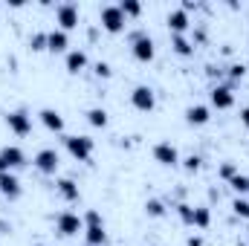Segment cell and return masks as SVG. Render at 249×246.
I'll list each match as a JSON object with an SVG mask.
<instances>
[{
    "label": "cell",
    "instance_id": "6da1fadb",
    "mask_svg": "<svg viewBox=\"0 0 249 246\" xmlns=\"http://www.w3.org/2000/svg\"><path fill=\"white\" fill-rule=\"evenodd\" d=\"M130 47H133V58L142 61V64L154 61V55H157V50H154V38H151L145 29L130 32Z\"/></svg>",
    "mask_w": 249,
    "mask_h": 246
},
{
    "label": "cell",
    "instance_id": "7a4b0ae2",
    "mask_svg": "<svg viewBox=\"0 0 249 246\" xmlns=\"http://www.w3.org/2000/svg\"><path fill=\"white\" fill-rule=\"evenodd\" d=\"M99 20H102V29L105 32H122L124 23H127V18L122 15V9H119V3H110V6H102V12H99Z\"/></svg>",
    "mask_w": 249,
    "mask_h": 246
},
{
    "label": "cell",
    "instance_id": "3957f363",
    "mask_svg": "<svg viewBox=\"0 0 249 246\" xmlns=\"http://www.w3.org/2000/svg\"><path fill=\"white\" fill-rule=\"evenodd\" d=\"M64 148L70 151L72 159L78 162H87L93 157V139L90 136H64Z\"/></svg>",
    "mask_w": 249,
    "mask_h": 246
},
{
    "label": "cell",
    "instance_id": "277c9868",
    "mask_svg": "<svg viewBox=\"0 0 249 246\" xmlns=\"http://www.w3.org/2000/svg\"><path fill=\"white\" fill-rule=\"evenodd\" d=\"M55 229H58V235H64V238H72V235L84 232V217L75 214V211H61L55 217Z\"/></svg>",
    "mask_w": 249,
    "mask_h": 246
},
{
    "label": "cell",
    "instance_id": "5b68a950",
    "mask_svg": "<svg viewBox=\"0 0 249 246\" xmlns=\"http://www.w3.org/2000/svg\"><path fill=\"white\" fill-rule=\"evenodd\" d=\"M130 105H133L139 113H151V110L157 107V96H154V90H151L148 84H139V87H133V93H130Z\"/></svg>",
    "mask_w": 249,
    "mask_h": 246
},
{
    "label": "cell",
    "instance_id": "8992f818",
    "mask_svg": "<svg viewBox=\"0 0 249 246\" xmlns=\"http://www.w3.org/2000/svg\"><path fill=\"white\" fill-rule=\"evenodd\" d=\"M32 165H35L41 174H55V171H58V165H61V157H58V151H55V148H41V151L35 154Z\"/></svg>",
    "mask_w": 249,
    "mask_h": 246
},
{
    "label": "cell",
    "instance_id": "52a82bcc",
    "mask_svg": "<svg viewBox=\"0 0 249 246\" xmlns=\"http://www.w3.org/2000/svg\"><path fill=\"white\" fill-rule=\"evenodd\" d=\"M23 165H26V154L18 145L0 148V171H15V168H23Z\"/></svg>",
    "mask_w": 249,
    "mask_h": 246
},
{
    "label": "cell",
    "instance_id": "ba28073f",
    "mask_svg": "<svg viewBox=\"0 0 249 246\" xmlns=\"http://www.w3.org/2000/svg\"><path fill=\"white\" fill-rule=\"evenodd\" d=\"M6 124H9V130L18 133V136H29V133H32V116H29L26 110H9V113H6Z\"/></svg>",
    "mask_w": 249,
    "mask_h": 246
},
{
    "label": "cell",
    "instance_id": "9c48e42d",
    "mask_svg": "<svg viewBox=\"0 0 249 246\" xmlns=\"http://www.w3.org/2000/svg\"><path fill=\"white\" fill-rule=\"evenodd\" d=\"M154 159L165 168H174V165H180V151L171 142H157L154 145Z\"/></svg>",
    "mask_w": 249,
    "mask_h": 246
},
{
    "label": "cell",
    "instance_id": "30bf717a",
    "mask_svg": "<svg viewBox=\"0 0 249 246\" xmlns=\"http://www.w3.org/2000/svg\"><path fill=\"white\" fill-rule=\"evenodd\" d=\"M55 20H58V26H61L64 32L75 29V26H78V6H75V3H61V6H55Z\"/></svg>",
    "mask_w": 249,
    "mask_h": 246
},
{
    "label": "cell",
    "instance_id": "8fae6325",
    "mask_svg": "<svg viewBox=\"0 0 249 246\" xmlns=\"http://www.w3.org/2000/svg\"><path fill=\"white\" fill-rule=\"evenodd\" d=\"M212 105L217 110H229L235 105V93H232V84H217L212 87Z\"/></svg>",
    "mask_w": 249,
    "mask_h": 246
},
{
    "label": "cell",
    "instance_id": "7c38bea8",
    "mask_svg": "<svg viewBox=\"0 0 249 246\" xmlns=\"http://www.w3.org/2000/svg\"><path fill=\"white\" fill-rule=\"evenodd\" d=\"M20 180L12 174V171H0V194L6 197V200H18L20 197Z\"/></svg>",
    "mask_w": 249,
    "mask_h": 246
},
{
    "label": "cell",
    "instance_id": "4fadbf2b",
    "mask_svg": "<svg viewBox=\"0 0 249 246\" xmlns=\"http://www.w3.org/2000/svg\"><path fill=\"white\" fill-rule=\"evenodd\" d=\"M165 23H168L171 35H186V29L191 26L188 12H183V9H171V12H168V18H165Z\"/></svg>",
    "mask_w": 249,
    "mask_h": 246
},
{
    "label": "cell",
    "instance_id": "5bb4252c",
    "mask_svg": "<svg viewBox=\"0 0 249 246\" xmlns=\"http://www.w3.org/2000/svg\"><path fill=\"white\" fill-rule=\"evenodd\" d=\"M41 124L47 127V130H53V133H64V116L58 110H53V107H44L41 113Z\"/></svg>",
    "mask_w": 249,
    "mask_h": 246
},
{
    "label": "cell",
    "instance_id": "9a60e30c",
    "mask_svg": "<svg viewBox=\"0 0 249 246\" xmlns=\"http://www.w3.org/2000/svg\"><path fill=\"white\" fill-rule=\"evenodd\" d=\"M67 47H70V35L64 29H50L47 32V50L50 53H67Z\"/></svg>",
    "mask_w": 249,
    "mask_h": 246
},
{
    "label": "cell",
    "instance_id": "2e32d148",
    "mask_svg": "<svg viewBox=\"0 0 249 246\" xmlns=\"http://www.w3.org/2000/svg\"><path fill=\"white\" fill-rule=\"evenodd\" d=\"M209 119H212V110H209L206 105H191V107L186 110V122L188 124H197V127H200V124H206Z\"/></svg>",
    "mask_w": 249,
    "mask_h": 246
},
{
    "label": "cell",
    "instance_id": "e0dca14e",
    "mask_svg": "<svg viewBox=\"0 0 249 246\" xmlns=\"http://www.w3.org/2000/svg\"><path fill=\"white\" fill-rule=\"evenodd\" d=\"M84 67H87V53H84V50H70V53H67V72L78 75Z\"/></svg>",
    "mask_w": 249,
    "mask_h": 246
},
{
    "label": "cell",
    "instance_id": "ac0fdd59",
    "mask_svg": "<svg viewBox=\"0 0 249 246\" xmlns=\"http://www.w3.org/2000/svg\"><path fill=\"white\" fill-rule=\"evenodd\" d=\"M55 191L61 194L64 200H70V203H75V200L81 197V191H78V185L72 183L70 177H64V180H58V183H55Z\"/></svg>",
    "mask_w": 249,
    "mask_h": 246
},
{
    "label": "cell",
    "instance_id": "d6986e66",
    "mask_svg": "<svg viewBox=\"0 0 249 246\" xmlns=\"http://www.w3.org/2000/svg\"><path fill=\"white\" fill-rule=\"evenodd\" d=\"M84 238H87V246H105L107 244L105 226H87V229H84Z\"/></svg>",
    "mask_w": 249,
    "mask_h": 246
},
{
    "label": "cell",
    "instance_id": "ffe728a7",
    "mask_svg": "<svg viewBox=\"0 0 249 246\" xmlns=\"http://www.w3.org/2000/svg\"><path fill=\"white\" fill-rule=\"evenodd\" d=\"M171 50H174L177 55H183V58L194 55V44L188 41L186 35H171Z\"/></svg>",
    "mask_w": 249,
    "mask_h": 246
},
{
    "label": "cell",
    "instance_id": "44dd1931",
    "mask_svg": "<svg viewBox=\"0 0 249 246\" xmlns=\"http://www.w3.org/2000/svg\"><path fill=\"white\" fill-rule=\"evenodd\" d=\"M191 226H197V229H209L212 226V211H209V206H194V223Z\"/></svg>",
    "mask_w": 249,
    "mask_h": 246
},
{
    "label": "cell",
    "instance_id": "7402d4cb",
    "mask_svg": "<svg viewBox=\"0 0 249 246\" xmlns=\"http://www.w3.org/2000/svg\"><path fill=\"white\" fill-rule=\"evenodd\" d=\"M87 122L93 124V127H105L107 124V110L105 107H90L87 110Z\"/></svg>",
    "mask_w": 249,
    "mask_h": 246
},
{
    "label": "cell",
    "instance_id": "603a6c76",
    "mask_svg": "<svg viewBox=\"0 0 249 246\" xmlns=\"http://www.w3.org/2000/svg\"><path fill=\"white\" fill-rule=\"evenodd\" d=\"M119 9H122L124 18H139V15H142V6H139L136 0H122V3H119Z\"/></svg>",
    "mask_w": 249,
    "mask_h": 246
},
{
    "label": "cell",
    "instance_id": "cb8c5ba5",
    "mask_svg": "<svg viewBox=\"0 0 249 246\" xmlns=\"http://www.w3.org/2000/svg\"><path fill=\"white\" fill-rule=\"evenodd\" d=\"M145 211H148V217H162L165 214V203L162 200H148L145 203Z\"/></svg>",
    "mask_w": 249,
    "mask_h": 246
},
{
    "label": "cell",
    "instance_id": "d4e9b609",
    "mask_svg": "<svg viewBox=\"0 0 249 246\" xmlns=\"http://www.w3.org/2000/svg\"><path fill=\"white\" fill-rule=\"evenodd\" d=\"M229 185H232L238 194H249V177L247 174H235V177L229 180Z\"/></svg>",
    "mask_w": 249,
    "mask_h": 246
},
{
    "label": "cell",
    "instance_id": "484cf974",
    "mask_svg": "<svg viewBox=\"0 0 249 246\" xmlns=\"http://www.w3.org/2000/svg\"><path fill=\"white\" fill-rule=\"evenodd\" d=\"M177 214H180V220H183L186 226H191V223H194V206L180 203V206H177Z\"/></svg>",
    "mask_w": 249,
    "mask_h": 246
},
{
    "label": "cell",
    "instance_id": "4316f807",
    "mask_svg": "<svg viewBox=\"0 0 249 246\" xmlns=\"http://www.w3.org/2000/svg\"><path fill=\"white\" fill-rule=\"evenodd\" d=\"M29 47H32V53H41V50H47V32H35V35L29 38Z\"/></svg>",
    "mask_w": 249,
    "mask_h": 246
},
{
    "label": "cell",
    "instance_id": "83f0119b",
    "mask_svg": "<svg viewBox=\"0 0 249 246\" xmlns=\"http://www.w3.org/2000/svg\"><path fill=\"white\" fill-rule=\"evenodd\" d=\"M217 174H220V180H226V183H229V180H232L235 174H241V171H238V165H235V162H223V165L217 168Z\"/></svg>",
    "mask_w": 249,
    "mask_h": 246
},
{
    "label": "cell",
    "instance_id": "f1b7e54d",
    "mask_svg": "<svg viewBox=\"0 0 249 246\" xmlns=\"http://www.w3.org/2000/svg\"><path fill=\"white\" fill-rule=\"evenodd\" d=\"M232 211H235L238 217H244V220H249V200H244V197H238V200L232 203Z\"/></svg>",
    "mask_w": 249,
    "mask_h": 246
},
{
    "label": "cell",
    "instance_id": "f546056e",
    "mask_svg": "<svg viewBox=\"0 0 249 246\" xmlns=\"http://www.w3.org/2000/svg\"><path fill=\"white\" fill-rule=\"evenodd\" d=\"M87 226H105V220H102V214L96 211V209H90L87 214H84V229Z\"/></svg>",
    "mask_w": 249,
    "mask_h": 246
},
{
    "label": "cell",
    "instance_id": "4dcf8cb0",
    "mask_svg": "<svg viewBox=\"0 0 249 246\" xmlns=\"http://www.w3.org/2000/svg\"><path fill=\"white\" fill-rule=\"evenodd\" d=\"M93 72H96L99 78H110V75H113V67H110L107 61H96V67H93Z\"/></svg>",
    "mask_w": 249,
    "mask_h": 246
},
{
    "label": "cell",
    "instance_id": "1f68e13d",
    "mask_svg": "<svg viewBox=\"0 0 249 246\" xmlns=\"http://www.w3.org/2000/svg\"><path fill=\"white\" fill-rule=\"evenodd\" d=\"M183 165H186V171H191V174H194V171H200L203 159H200L197 154H191V157H186V159H183Z\"/></svg>",
    "mask_w": 249,
    "mask_h": 246
},
{
    "label": "cell",
    "instance_id": "d6a6232c",
    "mask_svg": "<svg viewBox=\"0 0 249 246\" xmlns=\"http://www.w3.org/2000/svg\"><path fill=\"white\" fill-rule=\"evenodd\" d=\"M244 75H247V67L244 64H232L229 67V81H241Z\"/></svg>",
    "mask_w": 249,
    "mask_h": 246
},
{
    "label": "cell",
    "instance_id": "836d02e7",
    "mask_svg": "<svg viewBox=\"0 0 249 246\" xmlns=\"http://www.w3.org/2000/svg\"><path fill=\"white\" fill-rule=\"evenodd\" d=\"M220 72H223V70H220V67H214V64H209V67H206V75H209V78H220Z\"/></svg>",
    "mask_w": 249,
    "mask_h": 246
},
{
    "label": "cell",
    "instance_id": "e575fe53",
    "mask_svg": "<svg viewBox=\"0 0 249 246\" xmlns=\"http://www.w3.org/2000/svg\"><path fill=\"white\" fill-rule=\"evenodd\" d=\"M241 124H244V127H249V107H244V110H241Z\"/></svg>",
    "mask_w": 249,
    "mask_h": 246
},
{
    "label": "cell",
    "instance_id": "d590c367",
    "mask_svg": "<svg viewBox=\"0 0 249 246\" xmlns=\"http://www.w3.org/2000/svg\"><path fill=\"white\" fill-rule=\"evenodd\" d=\"M188 246H203V241L200 238H188Z\"/></svg>",
    "mask_w": 249,
    "mask_h": 246
}]
</instances>
